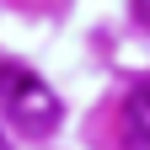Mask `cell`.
I'll return each mask as SVG.
<instances>
[{"label": "cell", "instance_id": "1", "mask_svg": "<svg viewBox=\"0 0 150 150\" xmlns=\"http://www.w3.org/2000/svg\"><path fill=\"white\" fill-rule=\"evenodd\" d=\"M0 107L27 139H48L59 129V97L48 91V81L38 70L16 64V59H0Z\"/></svg>", "mask_w": 150, "mask_h": 150}, {"label": "cell", "instance_id": "2", "mask_svg": "<svg viewBox=\"0 0 150 150\" xmlns=\"http://www.w3.org/2000/svg\"><path fill=\"white\" fill-rule=\"evenodd\" d=\"M118 129H123V145H129V150H150V81H139V86L123 97Z\"/></svg>", "mask_w": 150, "mask_h": 150}, {"label": "cell", "instance_id": "3", "mask_svg": "<svg viewBox=\"0 0 150 150\" xmlns=\"http://www.w3.org/2000/svg\"><path fill=\"white\" fill-rule=\"evenodd\" d=\"M134 22H139V27H150V0H134Z\"/></svg>", "mask_w": 150, "mask_h": 150}, {"label": "cell", "instance_id": "4", "mask_svg": "<svg viewBox=\"0 0 150 150\" xmlns=\"http://www.w3.org/2000/svg\"><path fill=\"white\" fill-rule=\"evenodd\" d=\"M0 150H11V139H6V134H0Z\"/></svg>", "mask_w": 150, "mask_h": 150}]
</instances>
